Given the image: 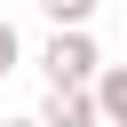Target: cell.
Segmentation results:
<instances>
[{
  "instance_id": "1",
  "label": "cell",
  "mask_w": 127,
  "mask_h": 127,
  "mask_svg": "<svg viewBox=\"0 0 127 127\" xmlns=\"http://www.w3.org/2000/svg\"><path fill=\"white\" fill-rule=\"evenodd\" d=\"M40 71H48V87H95L103 56H95V40H87V32H48Z\"/></svg>"
},
{
  "instance_id": "2",
  "label": "cell",
  "mask_w": 127,
  "mask_h": 127,
  "mask_svg": "<svg viewBox=\"0 0 127 127\" xmlns=\"http://www.w3.org/2000/svg\"><path fill=\"white\" fill-rule=\"evenodd\" d=\"M32 119H40V127H103V119H95V95H87V87H48Z\"/></svg>"
},
{
  "instance_id": "3",
  "label": "cell",
  "mask_w": 127,
  "mask_h": 127,
  "mask_svg": "<svg viewBox=\"0 0 127 127\" xmlns=\"http://www.w3.org/2000/svg\"><path fill=\"white\" fill-rule=\"evenodd\" d=\"M87 95H95V119L103 127H127V64H103Z\"/></svg>"
},
{
  "instance_id": "4",
  "label": "cell",
  "mask_w": 127,
  "mask_h": 127,
  "mask_svg": "<svg viewBox=\"0 0 127 127\" xmlns=\"http://www.w3.org/2000/svg\"><path fill=\"white\" fill-rule=\"evenodd\" d=\"M40 8H48L56 32H87V16H95V0H40Z\"/></svg>"
},
{
  "instance_id": "5",
  "label": "cell",
  "mask_w": 127,
  "mask_h": 127,
  "mask_svg": "<svg viewBox=\"0 0 127 127\" xmlns=\"http://www.w3.org/2000/svg\"><path fill=\"white\" fill-rule=\"evenodd\" d=\"M16 64H24V40H16V24H8V16H0V79H8V71H16Z\"/></svg>"
},
{
  "instance_id": "6",
  "label": "cell",
  "mask_w": 127,
  "mask_h": 127,
  "mask_svg": "<svg viewBox=\"0 0 127 127\" xmlns=\"http://www.w3.org/2000/svg\"><path fill=\"white\" fill-rule=\"evenodd\" d=\"M0 127H40V119H32V111H24V119H0Z\"/></svg>"
}]
</instances>
